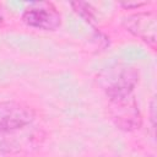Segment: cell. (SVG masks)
Masks as SVG:
<instances>
[{"label":"cell","mask_w":157,"mask_h":157,"mask_svg":"<svg viewBox=\"0 0 157 157\" xmlns=\"http://www.w3.org/2000/svg\"><path fill=\"white\" fill-rule=\"evenodd\" d=\"M108 114L113 124L126 132L139 130L142 125V115L134 93L108 98Z\"/></svg>","instance_id":"obj_2"},{"label":"cell","mask_w":157,"mask_h":157,"mask_svg":"<svg viewBox=\"0 0 157 157\" xmlns=\"http://www.w3.org/2000/svg\"><path fill=\"white\" fill-rule=\"evenodd\" d=\"M0 155H2V153H0Z\"/></svg>","instance_id":"obj_8"},{"label":"cell","mask_w":157,"mask_h":157,"mask_svg":"<svg viewBox=\"0 0 157 157\" xmlns=\"http://www.w3.org/2000/svg\"><path fill=\"white\" fill-rule=\"evenodd\" d=\"M97 82L107 98L129 94L134 93L139 82V72L132 66L114 64L98 74Z\"/></svg>","instance_id":"obj_1"},{"label":"cell","mask_w":157,"mask_h":157,"mask_svg":"<svg viewBox=\"0 0 157 157\" xmlns=\"http://www.w3.org/2000/svg\"><path fill=\"white\" fill-rule=\"evenodd\" d=\"M22 21L31 28L40 31H55L61 25V15L53 2L34 1L26 6Z\"/></svg>","instance_id":"obj_3"},{"label":"cell","mask_w":157,"mask_h":157,"mask_svg":"<svg viewBox=\"0 0 157 157\" xmlns=\"http://www.w3.org/2000/svg\"><path fill=\"white\" fill-rule=\"evenodd\" d=\"M34 118V109L23 102H0V132L23 130L33 123Z\"/></svg>","instance_id":"obj_4"},{"label":"cell","mask_w":157,"mask_h":157,"mask_svg":"<svg viewBox=\"0 0 157 157\" xmlns=\"http://www.w3.org/2000/svg\"><path fill=\"white\" fill-rule=\"evenodd\" d=\"M71 6H72L74 11L80 17H82L85 21H87L88 23L96 22V16H94L93 9L90 4L83 2V1H75V2H71Z\"/></svg>","instance_id":"obj_6"},{"label":"cell","mask_w":157,"mask_h":157,"mask_svg":"<svg viewBox=\"0 0 157 157\" xmlns=\"http://www.w3.org/2000/svg\"><path fill=\"white\" fill-rule=\"evenodd\" d=\"M148 107H150V109H148L150 110V121H151L152 129H155V126H156V98L155 97H152Z\"/></svg>","instance_id":"obj_7"},{"label":"cell","mask_w":157,"mask_h":157,"mask_svg":"<svg viewBox=\"0 0 157 157\" xmlns=\"http://www.w3.org/2000/svg\"><path fill=\"white\" fill-rule=\"evenodd\" d=\"M124 27L136 38L156 49L157 43V17L153 12H137L124 18Z\"/></svg>","instance_id":"obj_5"}]
</instances>
